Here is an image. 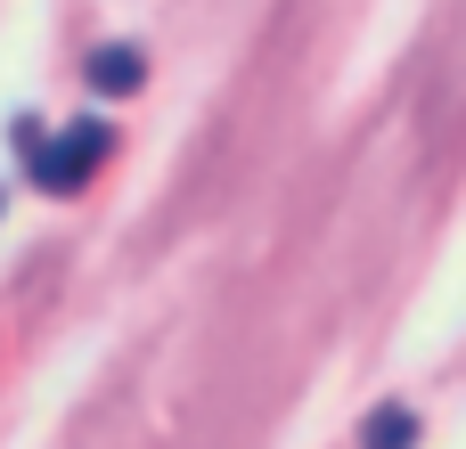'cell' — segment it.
I'll use <instances>...</instances> for the list:
<instances>
[{
	"label": "cell",
	"instance_id": "1",
	"mask_svg": "<svg viewBox=\"0 0 466 449\" xmlns=\"http://www.w3.org/2000/svg\"><path fill=\"white\" fill-rule=\"evenodd\" d=\"M106 147H115V131H106V123H66V131H57V147H41V155H33V172H41V188H57V196H66V188H82V180L98 172V155H106Z\"/></svg>",
	"mask_w": 466,
	"mask_h": 449
},
{
	"label": "cell",
	"instance_id": "2",
	"mask_svg": "<svg viewBox=\"0 0 466 449\" xmlns=\"http://www.w3.org/2000/svg\"><path fill=\"white\" fill-rule=\"evenodd\" d=\"M90 90H115V98L139 90V49H98L90 57Z\"/></svg>",
	"mask_w": 466,
	"mask_h": 449
},
{
	"label": "cell",
	"instance_id": "3",
	"mask_svg": "<svg viewBox=\"0 0 466 449\" xmlns=\"http://www.w3.org/2000/svg\"><path fill=\"white\" fill-rule=\"evenodd\" d=\"M410 442H418V417L410 409H377L369 434H360V449H410Z\"/></svg>",
	"mask_w": 466,
	"mask_h": 449
}]
</instances>
